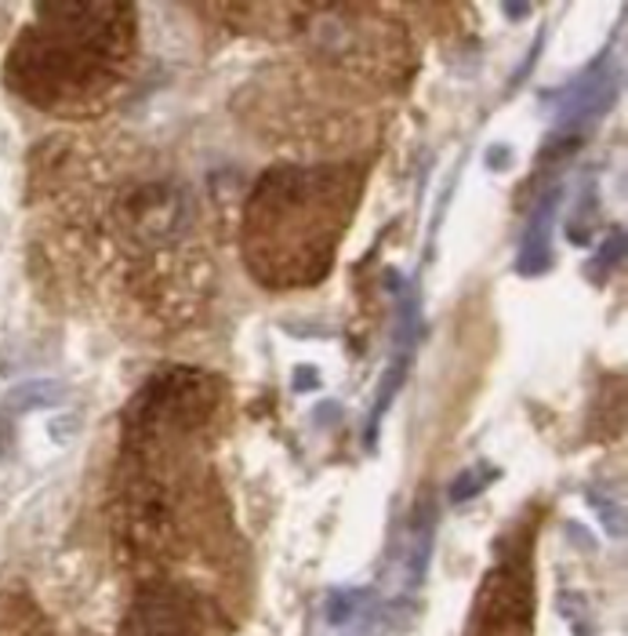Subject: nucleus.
<instances>
[{"label": "nucleus", "mask_w": 628, "mask_h": 636, "mask_svg": "<svg viewBox=\"0 0 628 636\" xmlns=\"http://www.w3.org/2000/svg\"><path fill=\"white\" fill-rule=\"evenodd\" d=\"M360 164H284L258 178L244 207V263L272 291L320 284L334 266L363 193Z\"/></svg>", "instance_id": "1"}, {"label": "nucleus", "mask_w": 628, "mask_h": 636, "mask_svg": "<svg viewBox=\"0 0 628 636\" xmlns=\"http://www.w3.org/2000/svg\"><path fill=\"white\" fill-rule=\"evenodd\" d=\"M131 51V8L44 4L8 62L11 88L37 106H62L110 88Z\"/></svg>", "instance_id": "2"}, {"label": "nucleus", "mask_w": 628, "mask_h": 636, "mask_svg": "<svg viewBox=\"0 0 628 636\" xmlns=\"http://www.w3.org/2000/svg\"><path fill=\"white\" fill-rule=\"evenodd\" d=\"M127 636H207L189 601L172 589H146L127 622Z\"/></svg>", "instance_id": "3"}]
</instances>
